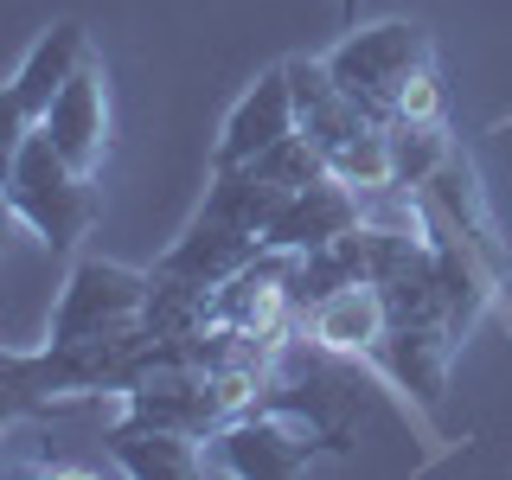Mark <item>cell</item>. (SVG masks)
Masks as SVG:
<instances>
[{
	"instance_id": "obj_8",
	"label": "cell",
	"mask_w": 512,
	"mask_h": 480,
	"mask_svg": "<svg viewBox=\"0 0 512 480\" xmlns=\"http://www.w3.org/2000/svg\"><path fill=\"white\" fill-rule=\"evenodd\" d=\"M308 327L327 352H378L384 327H391V308H384L378 282H340L308 308Z\"/></svg>"
},
{
	"instance_id": "obj_16",
	"label": "cell",
	"mask_w": 512,
	"mask_h": 480,
	"mask_svg": "<svg viewBox=\"0 0 512 480\" xmlns=\"http://www.w3.org/2000/svg\"><path fill=\"white\" fill-rule=\"evenodd\" d=\"M340 13H346V20H352V13H359V0H340Z\"/></svg>"
},
{
	"instance_id": "obj_2",
	"label": "cell",
	"mask_w": 512,
	"mask_h": 480,
	"mask_svg": "<svg viewBox=\"0 0 512 480\" xmlns=\"http://www.w3.org/2000/svg\"><path fill=\"white\" fill-rule=\"evenodd\" d=\"M0 192H7L13 218H20L39 244H52V250H77L90 237V224H96V186H90V173H77L71 160L52 148L45 128H32V135L20 141V154H13Z\"/></svg>"
},
{
	"instance_id": "obj_9",
	"label": "cell",
	"mask_w": 512,
	"mask_h": 480,
	"mask_svg": "<svg viewBox=\"0 0 512 480\" xmlns=\"http://www.w3.org/2000/svg\"><path fill=\"white\" fill-rule=\"evenodd\" d=\"M84 58H90V32L77 26V20H58V26L39 32V45H32L26 64L13 71V90H20V103H26L32 122L52 109V96L77 77V64H84Z\"/></svg>"
},
{
	"instance_id": "obj_4",
	"label": "cell",
	"mask_w": 512,
	"mask_h": 480,
	"mask_svg": "<svg viewBox=\"0 0 512 480\" xmlns=\"http://www.w3.org/2000/svg\"><path fill=\"white\" fill-rule=\"evenodd\" d=\"M346 429L327 416L301 410V404H269V410H244L237 423L218 429V455L231 474H301L320 448H340Z\"/></svg>"
},
{
	"instance_id": "obj_6",
	"label": "cell",
	"mask_w": 512,
	"mask_h": 480,
	"mask_svg": "<svg viewBox=\"0 0 512 480\" xmlns=\"http://www.w3.org/2000/svg\"><path fill=\"white\" fill-rule=\"evenodd\" d=\"M39 128L52 135V148L71 160L77 173H96L109 154V90H103V64L96 52L77 64V77L52 96V109L39 116Z\"/></svg>"
},
{
	"instance_id": "obj_1",
	"label": "cell",
	"mask_w": 512,
	"mask_h": 480,
	"mask_svg": "<svg viewBox=\"0 0 512 480\" xmlns=\"http://www.w3.org/2000/svg\"><path fill=\"white\" fill-rule=\"evenodd\" d=\"M327 71L372 122H397L404 96L423 77H436V52H429V32L416 20H378V26H352L340 52L327 58Z\"/></svg>"
},
{
	"instance_id": "obj_7",
	"label": "cell",
	"mask_w": 512,
	"mask_h": 480,
	"mask_svg": "<svg viewBox=\"0 0 512 480\" xmlns=\"http://www.w3.org/2000/svg\"><path fill=\"white\" fill-rule=\"evenodd\" d=\"M295 128H301V116H295V84H288V64H276V71H263L244 90V103L231 109V122H224V135H218L212 167H244V160H256L263 148H276L282 135H295Z\"/></svg>"
},
{
	"instance_id": "obj_5",
	"label": "cell",
	"mask_w": 512,
	"mask_h": 480,
	"mask_svg": "<svg viewBox=\"0 0 512 480\" xmlns=\"http://www.w3.org/2000/svg\"><path fill=\"white\" fill-rule=\"evenodd\" d=\"M359 224H365V199L340 180V173H320L314 186H295V192L276 205V212H269L263 250L308 256V250H320V244H333V237L359 231Z\"/></svg>"
},
{
	"instance_id": "obj_3",
	"label": "cell",
	"mask_w": 512,
	"mask_h": 480,
	"mask_svg": "<svg viewBox=\"0 0 512 480\" xmlns=\"http://www.w3.org/2000/svg\"><path fill=\"white\" fill-rule=\"evenodd\" d=\"M154 308V269H128V263H103L84 256L71 269L52 314V346H90V340H116V333L148 327Z\"/></svg>"
},
{
	"instance_id": "obj_13",
	"label": "cell",
	"mask_w": 512,
	"mask_h": 480,
	"mask_svg": "<svg viewBox=\"0 0 512 480\" xmlns=\"http://www.w3.org/2000/svg\"><path fill=\"white\" fill-rule=\"evenodd\" d=\"M32 391H39V372H32V359H20V365H0V429H7V416L20 410Z\"/></svg>"
},
{
	"instance_id": "obj_10",
	"label": "cell",
	"mask_w": 512,
	"mask_h": 480,
	"mask_svg": "<svg viewBox=\"0 0 512 480\" xmlns=\"http://www.w3.org/2000/svg\"><path fill=\"white\" fill-rule=\"evenodd\" d=\"M116 461L128 474H141V480H192V474H205V455H199V442L186 436V429H167V423H148V416H135L128 429H116Z\"/></svg>"
},
{
	"instance_id": "obj_15",
	"label": "cell",
	"mask_w": 512,
	"mask_h": 480,
	"mask_svg": "<svg viewBox=\"0 0 512 480\" xmlns=\"http://www.w3.org/2000/svg\"><path fill=\"white\" fill-rule=\"evenodd\" d=\"M0 365H20V352H7V346H0Z\"/></svg>"
},
{
	"instance_id": "obj_12",
	"label": "cell",
	"mask_w": 512,
	"mask_h": 480,
	"mask_svg": "<svg viewBox=\"0 0 512 480\" xmlns=\"http://www.w3.org/2000/svg\"><path fill=\"white\" fill-rule=\"evenodd\" d=\"M32 128H39V122H32V116H26V103H20V90H13V84H0V180H7V167H13V154H20V141L32 135Z\"/></svg>"
},
{
	"instance_id": "obj_11",
	"label": "cell",
	"mask_w": 512,
	"mask_h": 480,
	"mask_svg": "<svg viewBox=\"0 0 512 480\" xmlns=\"http://www.w3.org/2000/svg\"><path fill=\"white\" fill-rule=\"evenodd\" d=\"M244 167H250L263 186H276V192H295V186H314L320 173H327V154H320L314 141L295 128V135H282L276 148H263L256 160H244Z\"/></svg>"
},
{
	"instance_id": "obj_14",
	"label": "cell",
	"mask_w": 512,
	"mask_h": 480,
	"mask_svg": "<svg viewBox=\"0 0 512 480\" xmlns=\"http://www.w3.org/2000/svg\"><path fill=\"white\" fill-rule=\"evenodd\" d=\"M7 231H13V205H7V192H0V250H7Z\"/></svg>"
}]
</instances>
